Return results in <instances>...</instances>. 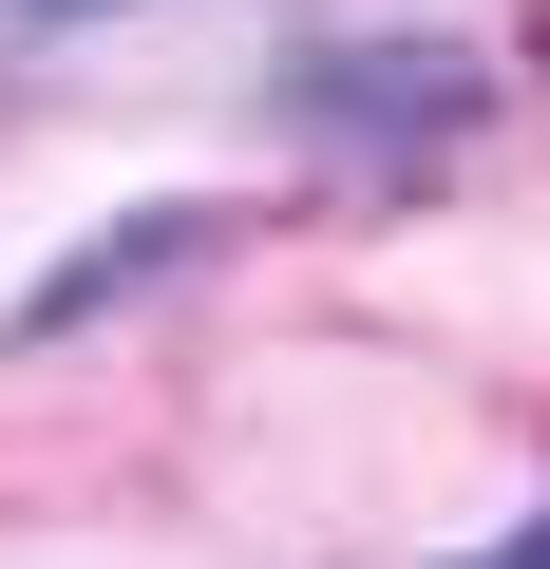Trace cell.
Segmentation results:
<instances>
[{"mask_svg": "<svg viewBox=\"0 0 550 569\" xmlns=\"http://www.w3.org/2000/svg\"><path fill=\"white\" fill-rule=\"evenodd\" d=\"M456 569H550V493H531V512H512L493 550H456Z\"/></svg>", "mask_w": 550, "mask_h": 569, "instance_id": "4", "label": "cell"}, {"mask_svg": "<svg viewBox=\"0 0 550 569\" xmlns=\"http://www.w3.org/2000/svg\"><path fill=\"white\" fill-rule=\"evenodd\" d=\"M228 247V209H114L96 247H58L39 284H20V305H0V342H20V361H58V342H96L114 305H152V284H190Z\"/></svg>", "mask_w": 550, "mask_h": 569, "instance_id": "2", "label": "cell"}, {"mask_svg": "<svg viewBox=\"0 0 550 569\" xmlns=\"http://www.w3.org/2000/svg\"><path fill=\"white\" fill-rule=\"evenodd\" d=\"M493 96L512 77L456 20H361V39H286V58H266V133L323 152V171H361V190H418L437 152H474Z\"/></svg>", "mask_w": 550, "mask_h": 569, "instance_id": "1", "label": "cell"}, {"mask_svg": "<svg viewBox=\"0 0 550 569\" xmlns=\"http://www.w3.org/2000/svg\"><path fill=\"white\" fill-rule=\"evenodd\" d=\"M77 20H133V0H0V39H77Z\"/></svg>", "mask_w": 550, "mask_h": 569, "instance_id": "3", "label": "cell"}]
</instances>
